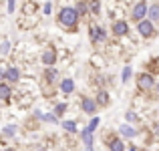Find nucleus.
Instances as JSON below:
<instances>
[{
    "label": "nucleus",
    "mask_w": 159,
    "mask_h": 151,
    "mask_svg": "<svg viewBox=\"0 0 159 151\" xmlns=\"http://www.w3.org/2000/svg\"><path fill=\"white\" fill-rule=\"evenodd\" d=\"M81 137H83V143H85L87 147H91V145H93V131H91L89 127L81 131Z\"/></svg>",
    "instance_id": "13"
},
{
    "label": "nucleus",
    "mask_w": 159,
    "mask_h": 151,
    "mask_svg": "<svg viewBox=\"0 0 159 151\" xmlns=\"http://www.w3.org/2000/svg\"><path fill=\"white\" fill-rule=\"evenodd\" d=\"M97 125H99V117H93V121L89 123V129H91V131H95V129H97Z\"/></svg>",
    "instance_id": "24"
},
{
    "label": "nucleus",
    "mask_w": 159,
    "mask_h": 151,
    "mask_svg": "<svg viewBox=\"0 0 159 151\" xmlns=\"http://www.w3.org/2000/svg\"><path fill=\"white\" fill-rule=\"evenodd\" d=\"M6 83H16L20 79V71H18V66H8V71H6Z\"/></svg>",
    "instance_id": "11"
},
{
    "label": "nucleus",
    "mask_w": 159,
    "mask_h": 151,
    "mask_svg": "<svg viewBox=\"0 0 159 151\" xmlns=\"http://www.w3.org/2000/svg\"><path fill=\"white\" fill-rule=\"evenodd\" d=\"M111 30H113V34H115V36H127L129 34V24H127V20H113Z\"/></svg>",
    "instance_id": "5"
},
{
    "label": "nucleus",
    "mask_w": 159,
    "mask_h": 151,
    "mask_svg": "<svg viewBox=\"0 0 159 151\" xmlns=\"http://www.w3.org/2000/svg\"><path fill=\"white\" fill-rule=\"evenodd\" d=\"M77 10H79V14H85V12H87V2H83V0H81V2L77 4Z\"/></svg>",
    "instance_id": "23"
},
{
    "label": "nucleus",
    "mask_w": 159,
    "mask_h": 151,
    "mask_svg": "<svg viewBox=\"0 0 159 151\" xmlns=\"http://www.w3.org/2000/svg\"><path fill=\"white\" fill-rule=\"evenodd\" d=\"M65 109H66V105H65V103L57 105V107H54V115H62V113H65Z\"/></svg>",
    "instance_id": "22"
},
{
    "label": "nucleus",
    "mask_w": 159,
    "mask_h": 151,
    "mask_svg": "<svg viewBox=\"0 0 159 151\" xmlns=\"http://www.w3.org/2000/svg\"><path fill=\"white\" fill-rule=\"evenodd\" d=\"M119 131H121V135H123V137H135L137 135V129L133 127V125H121Z\"/></svg>",
    "instance_id": "14"
},
{
    "label": "nucleus",
    "mask_w": 159,
    "mask_h": 151,
    "mask_svg": "<svg viewBox=\"0 0 159 151\" xmlns=\"http://www.w3.org/2000/svg\"><path fill=\"white\" fill-rule=\"evenodd\" d=\"M147 12H149L147 2H145V0H139V2H137L135 6H133V10H131V20L139 24L141 20H145V18H147Z\"/></svg>",
    "instance_id": "2"
},
{
    "label": "nucleus",
    "mask_w": 159,
    "mask_h": 151,
    "mask_svg": "<svg viewBox=\"0 0 159 151\" xmlns=\"http://www.w3.org/2000/svg\"><path fill=\"white\" fill-rule=\"evenodd\" d=\"M131 73H133V71H131V66H125V69H123V83H127V81H129Z\"/></svg>",
    "instance_id": "21"
},
{
    "label": "nucleus",
    "mask_w": 159,
    "mask_h": 151,
    "mask_svg": "<svg viewBox=\"0 0 159 151\" xmlns=\"http://www.w3.org/2000/svg\"><path fill=\"white\" fill-rule=\"evenodd\" d=\"M109 149L111 151H125V145H123L121 139H113L111 143H109Z\"/></svg>",
    "instance_id": "17"
},
{
    "label": "nucleus",
    "mask_w": 159,
    "mask_h": 151,
    "mask_svg": "<svg viewBox=\"0 0 159 151\" xmlns=\"http://www.w3.org/2000/svg\"><path fill=\"white\" fill-rule=\"evenodd\" d=\"M155 87H157V93H159V81H157V85H155Z\"/></svg>",
    "instance_id": "30"
},
{
    "label": "nucleus",
    "mask_w": 159,
    "mask_h": 151,
    "mask_svg": "<svg viewBox=\"0 0 159 151\" xmlns=\"http://www.w3.org/2000/svg\"><path fill=\"white\" fill-rule=\"evenodd\" d=\"M85 151H93V149H91V147H87V149H85Z\"/></svg>",
    "instance_id": "31"
},
{
    "label": "nucleus",
    "mask_w": 159,
    "mask_h": 151,
    "mask_svg": "<svg viewBox=\"0 0 159 151\" xmlns=\"http://www.w3.org/2000/svg\"><path fill=\"white\" fill-rule=\"evenodd\" d=\"M44 77H47V81H48V83H54V81H57V77H58L57 69H52V66H48V69L44 71Z\"/></svg>",
    "instance_id": "16"
},
{
    "label": "nucleus",
    "mask_w": 159,
    "mask_h": 151,
    "mask_svg": "<svg viewBox=\"0 0 159 151\" xmlns=\"http://www.w3.org/2000/svg\"><path fill=\"white\" fill-rule=\"evenodd\" d=\"M89 6H91V12H93V14H99V12H101V2H99V0H91Z\"/></svg>",
    "instance_id": "18"
},
{
    "label": "nucleus",
    "mask_w": 159,
    "mask_h": 151,
    "mask_svg": "<svg viewBox=\"0 0 159 151\" xmlns=\"http://www.w3.org/2000/svg\"><path fill=\"white\" fill-rule=\"evenodd\" d=\"M125 117H127V121H129V123H135V121H137V115H135V113H131V111H129Z\"/></svg>",
    "instance_id": "25"
},
{
    "label": "nucleus",
    "mask_w": 159,
    "mask_h": 151,
    "mask_svg": "<svg viewBox=\"0 0 159 151\" xmlns=\"http://www.w3.org/2000/svg\"><path fill=\"white\" fill-rule=\"evenodd\" d=\"M2 133H4L6 137H12V135L16 133V127H14V125H8V127H4V129H2Z\"/></svg>",
    "instance_id": "20"
},
{
    "label": "nucleus",
    "mask_w": 159,
    "mask_h": 151,
    "mask_svg": "<svg viewBox=\"0 0 159 151\" xmlns=\"http://www.w3.org/2000/svg\"><path fill=\"white\" fill-rule=\"evenodd\" d=\"M79 18H81V14H79V10L73 8V6H62L61 10H58V24H61L62 28H66V30H73V28L77 26Z\"/></svg>",
    "instance_id": "1"
},
{
    "label": "nucleus",
    "mask_w": 159,
    "mask_h": 151,
    "mask_svg": "<svg viewBox=\"0 0 159 151\" xmlns=\"http://www.w3.org/2000/svg\"><path fill=\"white\" fill-rule=\"evenodd\" d=\"M8 12H10V14L14 12V0H8Z\"/></svg>",
    "instance_id": "26"
},
{
    "label": "nucleus",
    "mask_w": 159,
    "mask_h": 151,
    "mask_svg": "<svg viewBox=\"0 0 159 151\" xmlns=\"http://www.w3.org/2000/svg\"><path fill=\"white\" fill-rule=\"evenodd\" d=\"M137 30H139V34H141V36L149 39V36L155 34V24H153L149 18H145V20H141V22L137 24Z\"/></svg>",
    "instance_id": "4"
},
{
    "label": "nucleus",
    "mask_w": 159,
    "mask_h": 151,
    "mask_svg": "<svg viewBox=\"0 0 159 151\" xmlns=\"http://www.w3.org/2000/svg\"><path fill=\"white\" fill-rule=\"evenodd\" d=\"M8 47H10V44H8V40H6V43H2V47H0V50H2V53H8Z\"/></svg>",
    "instance_id": "27"
},
{
    "label": "nucleus",
    "mask_w": 159,
    "mask_h": 151,
    "mask_svg": "<svg viewBox=\"0 0 159 151\" xmlns=\"http://www.w3.org/2000/svg\"><path fill=\"white\" fill-rule=\"evenodd\" d=\"M91 36H93V40H99V43H103V40L107 39L105 28L97 26V24H91Z\"/></svg>",
    "instance_id": "7"
},
{
    "label": "nucleus",
    "mask_w": 159,
    "mask_h": 151,
    "mask_svg": "<svg viewBox=\"0 0 159 151\" xmlns=\"http://www.w3.org/2000/svg\"><path fill=\"white\" fill-rule=\"evenodd\" d=\"M97 103L101 105V107H107V105H109V93H107V91H99V95H97Z\"/></svg>",
    "instance_id": "15"
},
{
    "label": "nucleus",
    "mask_w": 159,
    "mask_h": 151,
    "mask_svg": "<svg viewBox=\"0 0 159 151\" xmlns=\"http://www.w3.org/2000/svg\"><path fill=\"white\" fill-rule=\"evenodd\" d=\"M10 97H12L10 83H2L0 81V101H10Z\"/></svg>",
    "instance_id": "9"
},
{
    "label": "nucleus",
    "mask_w": 159,
    "mask_h": 151,
    "mask_svg": "<svg viewBox=\"0 0 159 151\" xmlns=\"http://www.w3.org/2000/svg\"><path fill=\"white\" fill-rule=\"evenodd\" d=\"M43 62H44V66H52L54 62H57V50L54 48L44 50L43 53Z\"/></svg>",
    "instance_id": "8"
},
{
    "label": "nucleus",
    "mask_w": 159,
    "mask_h": 151,
    "mask_svg": "<svg viewBox=\"0 0 159 151\" xmlns=\"http://www.w3.org/2000/svg\"><path fill=\"white\" fill-rule=\"evenodd\" d=\"M51 10H52V6H51V2H48L47 6H44V12H47V14H48V12H51Z\"/></svg>",
    "instance_id": "28"
},
{
    "label": "nucleus",
    "mask_w": 159,
    "mask_h": 151,
    "mask_svg": "<svg viewBox=\"0 0 159 151\" xmlns=\"http://www.w3.org/2000/svg\"><path fill=\"white\" fill-rule=\"evenodd\" d=\"M61 91L65 95L73 93V91H75V81H73V79H62V81H61Z\"/></svg>",
    "instance_id": "12"
},
{
    "label": "nucleus",
    "mask_w": 159,
    "mask_h": 151,
    "mask_svg": "<svg viewBox=\"0 0 159 151\" xmlns=\"http://www.w3.org/2000/svg\"><path fill=\"white\" fill-rule=\"evenodd\" d=\"M81 109L87 115H95L97 113V101L91 97H81Z\"/></svg>",
    "instance_id": "6"
},
{
    "label": "nucleus",
    "mask_w": 159,
    "mask_h": 151,
    "mask_svg": "<svg viewBox=\"0 0 159 151\" xmlns=\"http://www.w3.org/2000/svg\"><path fill=\"white\" fill-rule=\"evenodd\" d=\"M137 85H139L141 91H151L153 87L157 85V81L153 79L151 73H141L139 77H137Z\"/></svg>",
    "instance_id": "3"
},
{
    "label": "nucleus",
    "mask_w": 159,
    "mask_h": 151,
    "mask_svg": "<svg viewBox=\"0 0 159 151\" xmlns=\"http://www.w3.org/2000/svg\"><path fill=\"white\" fill-rule=\"evenodd\" d=\"M62 127H65L69 133H75V131H77V123H75V121H65V123H62Z\"/></svg>",
    "instance_id": "19"
},
{
    "label": "nucleus",
    "mask_w": 159,
    "mask_h": 151,
    "mask_svg": "<svg viewBox=\"0 0 159 151\" xmlns=\"http://www.w3.org/2000/svg\"><path fill=\"white\" fill-rule=\"evenodd\" d=\"M127 151H137V147H135V145H131V147H127Z\"/></svg>",
    "instance_id": "29"
},
{
    "label": "nucleus",
    "mask_w": 159,
    "mask_h": 151,
    "mask_svg": "<svg viewBox=\"0 0 159 151\" xmlns=\"http://www.w3.org/2000/svg\"><path fill=\"white\" fill-rule=\"evenodd\" d=\"M147 18L151 20L153 24H157V22H159V2H153V4H149V12H147Z\"/></svg>",
    "instance_id": "10"
}]
</instances>
